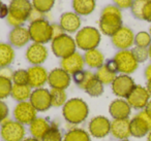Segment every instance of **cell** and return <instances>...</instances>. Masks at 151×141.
Instances as JSON below:
<instances>
[{"label": "cell", "mask_w": 151, "mask_h": 141, "mask_svg": "<svg viewBox=\"0 0 151 141\" xmlns=\"http://www.w3.org/2000/svg\"><path fill=\"white\" fill-rule=\"evenodd\" d=\"M101 33L107 36H112L122 27L121 9L116 5H107L101 11L99 22Z\"/></svg>", "instance_id": "1"}, {"label": "cell", "mask_w": 151, "mask_h": 141, "mask_svg": "<svg viewBox=\"0 0 151 141\" xmlns=\"http://www.w3.org/2000/svg\"><path fill=\"white\" fill-rule=\"evenodd\" d=\"M62 115L68 124H82L89 115L88 104L81 98H71L62 107Z\"/></svg>", "instance_id": "2"}, {"label": "cell", "mask_w": 151, "mask_h": 141, "mask_svg": "<svg viewBox=\"0 0 151 141\" xmlns=\"http://www.w3.org/2000/svg\"><path fill=\"white\" fill-rule=\"evenodd\" d=\"M9 7V14L6 21L7 24L13 28L23 26L24 23L28 21L30 13L33 9L30 0H12Z\"/></svg>", "instance_id": "3"}, {"label": "cell", "mask_w": 151, "mask_h": 141, "mask_svg": "<svg viewBox=\"0 0 151 141\" xmlns=\"http://www.w3.org/2000/svg\"><path fill=\"white\" fill-rule=\"evenodd\" d=\"M101 39V33L99 29L91 26H86L79 30L75 36L77 48L87 52V51L97 48Z\"/></svg>", "instance_id": "4"}, {"label": "cell", "mask_w": 151, "mask_h": 141, "mask_svg": "<svg viewBox=\"0 0 151 141\" xmlns=\"http://www.w3.org/2000/svg\"><path fill=\"white\" fill-rule=\"evenodd\" d=\"M28 30L30 38L35 43L46 44L49 41H52V26L46 19L30 23Z\"/></svg>", "instance_id": "5"}, {"label": "cell", "mask_w": 151, "mask_h": 141, "mask_svg": "<svg viewBox=\"0 0 151 141\" xmlns=\"http://www.w3.org/2000/svg\"><path fill=\"white\" fill-rule=\"evenodd\" d=\"M25 136V126L15 120L7 118L0 126V137L3 141H23Z\"/></svg>", "instance_id": "6"}, {"label": "cell", "mask_w": 151, "mask_h": 141, "mask_svg": "<svg viewBox=\"0 0 151 141\" xmlns=\"http://www.w3.org/2000/svg\"><path fill=\"white\" fill-rule=\"evenodd\" d=\"M76 48H77V44H76L75 38L66 33L54 38L51 41V50L57 58L63 59L73 54L76 52Z\"/></svg>", "instance_id": "7"}, {"label": "cell", "mask_w": 151, "mask_h": 141, "mask_svg": "<svg viewBox=\"0 0 151 141\" xmlns=\"http://www.w3.org/2000/svg\"><path fill=\"white\" fill-rule=\"evenodd\" d=\"M117 67V71L121 74H132L138 69L139 63L132 55V51L123 50L116 53L113 58Z\"/></svg>", "instance_id": "8"}, {"label": "cell", "mask_w": 151, "mask_h": 141, "mask_svg": "<svg viewBox=\"0 0 151 141\" xmlns=\"http://www.w3.org/2000/svg\"><path fill=\"white\" fill-rule=\"evenodd\" d=\"M151 131V116L146 110H141L130 120V135L136 138L148 135Z\"/></svg>", "instance_id": "9"}, {"label": "cell", "mask_w": 151, "mask_h": 141, "mask_svg": "<svg viewBox=\"0 0 151 141\" xmlns=\"http://www.w3.org/2000/svg\"><path fill=\"white\" fill-rule=\"evenodd\" d=\"M14 118L15 120L19 122L22 125L29 126L36 118H37V110L32 106L29 101L19 102L14 108Z\"/></svg>", "instance_id": "10"}, {"label": "cell", "mask_w": 151, "mask_h": 141, "mask_svg": "<svg viewBox=\"0 0 151 141\" xmlns=\"http://www.w3.org/2000/svg\"><path fill=\"white\" fill-rule=\"evenodd\" d=\"M88 133L95 138H105L111 133V122L104 115L94 116L89 122Z\"/></svg>", "instance_id": "11"}, {"label": "cell", "mask_w": 151, "mask_h": 141, "mask_svg": "<svg viewBox=\"0 0 151 141\" xmlns=\"http://www.w3.org/2000/svg\"><path fill=\"white\" fill-rule=\"evenodd\" d=\"M29 102L37 110V112L47 111L52 107L50 91L48 89H45V88L34 89L31 93V96H30Z\"/></svg>", "instance_id": "12"}, {"label": "cell", "mask_w": 151, "mask_h": 141, "mask_svg": "<svg viewBox=\"0 0 151 141\" xmlns=\"http://www.w3.org/2000/svg\"><path fill=\"white\" fill-rule=\"evenodd\" d=\"M111 87L114 95H116L118 98L126 99V97L129 95L132 89L136 87V83L129 75L120 74L117 75L115 80L112 83Z\"/></svg>", "instance_id": "13"}, {"label": "cell", "mask_w": 151, "mask_h": 141, "mask_svg": "<svg viewBox=\"0 0 151 141\" xmlns=\"http://www.w3.org/2000/svg\"><path fill=\"white\" fill-rule=\"evenodd\" d=\"M126 101L132 108L134 109H143L147 106L150 101V94L148 93L146 88L142 85H136L129 95L126 97Z\"/></svg>", "instance_id": "14"}, {"label": "cell", "mask_w": 151, "mask_h": 141, "mask_svg": "<svg viewBox=\"0 0 151 141\" xmlns=\"http://www.w3.org/2000/svg\"><path fill=\"white\" fill-rule=\"evenodd\" d=\"M112 43L119 51L128 50L134 43V34L128 27L122 26L115 34L111 37Z\"/></svg>", "instance_id": "15"}, {"label": "cell", "mask_w": 151, "mask_h": 141, "mask_svg": "<svg viewBox=\"0 0 151 141\" xmlns=\"http://www.w3.org/2000/svg\"><path fill=\"white\" fill-rule=\"evenodd\" d=\"M48 48L45 46V44L40 43H31L26 50V60L32 65H42V63L46 62V60L48 59Z\"/></svg>", "instance_id": "16"}, {"label": "cell", "mask_w": 151, "mask_h": 141, "mask_svg": "<svg viewBox=\"0 0 151 141\" xmlns=\"http://www.w3.org/2000/svg\"><path fill=\"white\" fill-rule=\"evenodd\" d=\"M71 81V75L62 68H54L49 72L48 83L51 89L66 90Z\"/></svg>", "instance_id": "17"}, {"label": "cell", "mask_w": 151, "mask_h": 141, "mask_svg": "<svg viewBox=\"0 0 151 141\" xmlns=\"http://www.w3.org/2000/svg\"><path fill=\"white\" fill-rule=\"evenodd\" d=\"M84 66V57L78 52H75L73 54L61 59L60 61V68H62L70 75H73L75 73L82 71Z\"/></svg>", "instance_id": "18"}, {"label": "cell", "mask_w": 151, "mask_h": 141, "mask_svg": "<svg viewBox=\"0 0 151 141\" xmlns=\"http://www.w3.org/2000/svg\"><path fill=\"white\" fill-rule=\"evenodd\" d=\"M28 72V85L33 89L42 88L48 83L49 72L42 65L31 66L27 69Z\"/></svg>", "instance_id": "19"}, {"label": "cell", "mask_w": 151, "mask_h": 141, "mask_svg": "<svg viewBox=\"0 0 151 141\" xmlns=\"http://www.w3.org/2000/svg\"><path fill=\"white\" fill-rule=\"evenodd\" d=\"M59 25L66 34L77 33L81 29V18L75 11H67L61 15Z\"/></svg>", "instance_id": "20"}, {"label": "cell", "mask_w": 151, "mask_h": 141, "mask_svg": "<svg viewBox=\"0 0 151 141\" xmlns=\"http://www.w3.org/2000/svg\"><path fill=\"white\" fill-rule=\"evenodd\" d=\"M117 67H116L114 60L112 59V60L108 61L107 63H105L101 68L96 69L95 76L104 85H112V83L117 77Z\"/></svg>", "instance_id": "21"}, {"label": "cell", "mask_w": 151, "mask_h": 141, "mask_svg": "<svg viewBox=\"0 0 151 141\" xmlns=\"http://www.w3.org/2000/svg\"><path fill=\"white\" fill-rule=\"evenodd\" d=\"M31 40L28 28L24 26L15 27L11 30L9 34V41L13 48H21L25 46Z\"/></svg>", "instance_id": "22"}, {"label": "cell", "mask_w": 151, "mask_h": 141, "mask_svg": "<svg viewBox=\"0 0 151 141\" xmlns=\"http://www.w3.org/2000/svg\"><path fill=\"white\" fill-rule=\"evenodd\" d=\"M132 112V107L125 99L118 98L111 102L109 106V113L113 120L118 118H128Z\"/></svg>", "instance_id": "23"}, {"label": "cell", "mask_w": 151, "mask_h": 141, "mask_svg": "<svg viewBox=\"0 0 151 141\" xmlns=\"http://www.w3.org/2000/svg\"><path fill=\"white\" fill-rule=\"evenodd\" d=\"M111 134L118 140L127 139L130 135V120L129 118H118L111 122Z\"/></svg>", "instance_id": "24"}, {"label": "cell", "mask_w": 151, "mask_h": 141, "mask_svg": "<svg viewBox=\"0 0 151 141\" xmlns=\"http://www.w3.org/2000/svg\"><path fill=\"white\" fill-rule=\"evenodd\" d=\"M52 122L45 118H36L31 124L29 125V132L32 137L42 140L46 133L50 130Z\"/></svg>", "instance_id": "25"}, {"label": "cell", "mask_w": 151, "mask_h": 141, "mask_svg": "<svg viewBox=\"0 0 151 141\" xmlns=\"http://www.w3.org/2000/svg\"><path fill=\"white\" fill-rule=\"evenodd\" d=\"M84 57L85 64L89 66L90 68L99 69L105 64V56L104 54L97 48H93V50L87 51L85 54L83 55Z\"/></svg>", "instance_id": "26"}, {"label": "cell", "mask_w": 151, "mask_h": 141, "mask_svg": "<svg viewBox=\"0 0 151 141\" xmlns=\"http://www.w3.org/2000/svg\"><path fill=\"white\" fill-rule=\"evenodd\" d=\"M95 0H73V9L77 15L88 16L95 9Z\"/></svg>", "instance_id": "27"}, {"label": "cell", "mask_w": 151, "mask_h": 141, "mask_svg": "<svg viewBox=\"0 0 151 141\" xmlns=\"http://www.w3.org/2000/svg\"><path fill=\"white\" fill-rule=\"evenodd\" d=\"M15 50L9 43L0 42V68L9 67L15 60Z\"/></svg>", "instance_id": "28"}, {"label": "cell", "mask_w": 151, "mask_h": 141, "mask_svg": "<svg viewBox=\"0 0 151 141\" xmlns=\"http://www.w3.org/2000/svg\"><path fill=\"white\" fill-rule=\"evenodd\" d=\"M32 93V88L29 85H13L11 96L14 100L19 102L29 101Z\"/></svg>", "instance_id": "29"}, {"label": "cell", "mask_w": 151, "mask_h": 141, "mask_svg": "<svg viewBox=\"0 0 151 141\" xmlns=\"http://www.w3.org/2000/svg\"><path fill=\"white\" fill-rule=\"evenodd\" d=\"M71 76H73V79L76 83V85H78L81 90H83V91H85L86 88L96 78L95 73H93L92 71L89 70H82L80 72L75 73Z\"/></svg>", "instance_id": "30"}, {"label": "cell", "mask_w": 151, "mask_h": 141, "mask_svg": "<svg viewBox=\"0 0 151 141\" xmlns=\"http://www.w3.org/2000/svg\"><path fill=\"white\" fill-rule=\"evenodd\" d=\"M63 141H91L90 134L84 129L73 128L63 137Z\"/></svg>", "instance_id": "31"}, {"label": "cell", "mask_w": 151, "mask_h": 141, "mask_svg": "<svg viewBox=\"0 0 151 141\" xmlns=\"http://www.w3.org/2000/svg\"><path fill=\"white\" fill-rule=\"evenodd\" d=\"M51 102L52 107H63L67 102V94L65 90L60 89H51Z\"/></svg>", "instance_id": "32"}, {"label": "cell", "mask_w": 151, "mask_h": 141, "mask_svg": "<svg viewBox=\"0 0 151 141\" xmlns=\"http://www.w3.org/2000/svg\"><path fill=\"white\" fill-rule=\"evenodd\" d=\"M40 141H63V136L61 131L59 130L58 126L54 122H52L50 130L46 133Z\"/></svg>", "instance_id": "33"}, {"label": "cell", "mask_w": 151, "mask_h": 141, "mask_svg": "<svg viewBox=\"0 0 151 141\" xmlns=\"http://www.w3.org/2000/svg\"><path fill=\"white\" fill-rule=\"evenodd\" d=\"M55 0H32V6L42 14H47L53 9Z\"/></svg>", "instance_id": "34"}, {"label": "cell", "mask_w": 151, "mask_h": 141, "mask_svg": "<svg viewBox=\"0 0 151 141\" xmlns=\"http://www.w3.org/2000/svg\"><path fill=\"white\" fill-rule=\"evenodd\" d=\"M13 85L12 79L0 76V100H4L11 96Z\"/></svg>", "instance_id": "35"}, {"label": "cell", "mask_w": 151, "mask_h": 141, "mask_svg": "<svg viewBox=\"0 0 151 141\" xmlns=\"http://www.w3.org/2000/svg\"><path fill=\"white\" fill-rule=\"evenodd\" d=\"M104 85L97 78H95L88 87L86 88L85 92L88 94L90 97H99L104 94Z\"/></svg>", "instance_id": "36"}, {"label": "cell", "mask_w": 151, "mask_h": 141, "mask_svg": "<svg viewBox=\"0 0 151 141\" xmlns=\"http://www.w3.org/2000/svg\"><path fill=\"white\" fill-rule=\"evenodd\" d=\"M134 44L141 48H149L151 44V35L145 31L139 32L134 35Z\"/></svg>", "instance_id": "37"}, {"label": "cell", "mask_w": 151, "mask_h": 141, "mask_svg": "<svg viewBox=\"0 0 151 141\" xmlns=\"http://www.w3.org/2000/svg\"><path fill=\"white\" fill-rule=\"evenodd\" d=\"M12 81L15 85H28V72L24 69H18L14 71Z\"/></svg>", "instance_id": "38"}, {"label": "cell", "mask_w": 151, "mask_h": 141, "mask_svg": "<svg viewBox=\"0 0 151 141\" xmlns=\"http://www.w3.org/2000/svg\"><path fill=\"white\" fill-rule=\"evenodd\" d=\"M147 0H134L132 7V14L136 19L143 20V9L146 4Z\"/></svg>", "instance_id": "39"}, {"label": "cell", "mask_w": 151, "mask_h": 141, "mask_svg": "<svg viewBox=\"0 0 151 141\" xmlns=\"http://www.w3.org/2000/svg\"><path fill=\"white\" fill-rule=\"evenodd\" d=\"M132 53L138 63H143L149 58L148 48H141V46H134L132 50Z\"/></svg>", "instance_id": "40"}, {"label": "cell", "mask_w": 151, "mask_h": 141, "mask_svg": "<svg viewBox=\"0 0 151 141\" xmlns=\"http://www.w3.org/2000/svg\"><path fill=\"white\" fill-rule=\"evenodd\" d=\"M9 108L3 100H0V125L9 118Z\"/></svg>", "instance_id": "41"}, {"label": "cell", "mask_w": 151, "mask_h": 141, "mask_svg": "<svg viewBox=\"0 0 151 141\" xmlns=\"http://www.w3.org/2000/svg\"><path fill=\"white\" fill-rule=\"evenodd\" d=\"M143 20L151 23V0H147L143 9Z\"/></svg>", "instance_id": "42"}, {"label": "cell", "mask_w": 151, "mask_h": 141, "mask_svg": "<svg viewBox=\"0 0 151 141\" xmlns=\"http://www.w3.org/2000/svg\"><path fill=\"white\" fill-rule=\"evenodd\" d=\"M113 1L116 6L119 7L120 9H130L134 3V0H113Z\"/></svg>", "instance_id": "43"}, {"label": "cell", "mask_w": 151, "mask_h": 141, "mask_svg": "<svg viewBox=\"0 0 151 141\" xmlns=\"http://www.w3.org/2000/svg\"><path fill=\"white\" fill-rule=\"evenodd\" d=\"M51 26H52V37H53V39L65 33L59 24H51Z\"/></svg>", "instance_id": "44"}, {"label": "cell", "mask_w": 151, "mask_h": 141, "mask_svg": "<svg viewBox=\"0 0 151 141\" xmlns=\"http://www.w3.org/2000/svg\"><path fill=\"white\" fill-rule=\"evenodd\" d=\"M42 19H44V14H42L40 11H38L33 9L31 13H30V16H29V18H28V21H29L30 23H32V22L38 21V20H42Z\"/></svg>", "instance_id": "45"}, {"label": "cell", "mask_w": 151, "mask_h": 141, "mask_svg": "<svg viewBox=\"0 0 151 141\" xmlns=\"http://www.w3.org/2000/svg\"><path fill=\"white\" fill-rule=\"evenodd\" d=\"M13 75H14V71L12 70L9 67H3V68H0V76L12 79L13 78Z\"/></svg>", "instance_id": "46"}, {"label": "cell", "mask_w": 151, "mask_h": 141, "mask_svg": "<svg viewBox=\"0 0 151 141\" xmlns=\"http://www.w3.org/2000/svg\"><path fill=\"white\" fill-rule=\"evenodd\" d=\"M9 14V5H6V4H1V5H0V18H1V19L7 18Z\"/></svg>", "instance_id": "47"}, {"label": "cell", "mask_w": 151, "mask_h": 141, "mask_svg": "<svg viewBox=\"0 0 151 141\" xmlns=\"http://www.w3.org/2000/svg\"><path fill=\"white\" fill-rule=\"evenodd\" d=\"M145 77H146L147 81L151 80V63L145 69Z\"/></svg>", "instance_id": "48"}, {"label": "cell", "mask_w": 151, "mask_h": 141, "mask_svg": "<svg viewBox=\"0 0 151 141\" xmlns=\"http://www.w3.org/2000/svg\"><path fill=\"white\" fill-rule=\"evenodd\" d=\"M145 110H146V112L149 114V115L151 116V100L148 102V104H147V106L145 107Z\"/></svg>", "instance_id": "49"}, {"label": "cell", "mask_w": 151, "mask_h": 141, "mask_svg": "<svg viewBox=\"0 0 151 141\" xmlns=\"http://www.w3.org/2000/svg\"><path fill=\"white\" fill-rule=\"evenodd\" d=\"M23 141H40V139H36V138H34V137H27V138H25Z\"/></svg>", "instance_id": "50"}, {"label": "cell", "mask_w": 151, "mask_h": 141, "mask_svg": "<svg viewBox=\"0 0 151 141\" xmlns=\"http://www.w3.org/2000/svg\"><path fill=\"white\" fill-rule=\"evenodd\" d=\"M146 89H147V91H148V93L150 94V96H151V80L147 83V87H146Z\"/></svg>", "instance_id": "51"}, {"label": "cell", "mask_w": 151, "mask_h": 141, "mask_svg": "<svg viewBox=\"0 0 151 141\" xmlns=\"http://www.w3.org/2000/svg\"><path fill=\"white\" fill-rule=\"evenodd\" d=\"M147 141H151V131L147 135Z\"/></svg>", "instance_id": "52"}, {"label": "cell", "mask_w": 151, "mask_h": 141, "mask_svg": "<svg viewBox=\"0 0 151 141\" xmlns=\"http://www.w3.org/2000/svg\"><path fill=\"white\" fill-rule=\"evenodd\" d=\"M148 52H149V58L151 59V44L149 46V48H148Z\"/></svg>", "instance_id": "53"}, {"label": "cell", "mask_w": 151, "mask_h": 141, "mask_svg": "<svg viewBox=\"0 0 151 141\" xmlns=\"http://www.w3.org/2000/svg\"><path fill=\"white\" fill-rule=\"evenodd\" d=\"M119 141H130V140L127 138V139H121V140H119Z\"/></svg>", "instance_id": "54"}, {"label": "cell", "mask_w": 151, "mask_h": 141, "mask_svg": "<svg viewBox=\"0 0 151 141\" xmlns=\"http://www.w3.org/2000/svg\"><path fill=\"white\" fill-rule=\"evenodd\" d=\"M149 34L151 35V27H150V29H149Z\"/></svg>", "instance_id": "55"}, {"label": "cell", "mask_w": 151, "mask_h": 141, "mask_svg": "<svg viewBox=\"0 0 151 141\" xmlns=\"http://www.w3.org/2000/svg\"><path fill=\"white\" fill-rule=\"evenodd\" d=\"M1 4H2V3H1V0H0V5H1Z\"/></svg>", "instance_id": "56"}, {"label": "cell", "mask_w": 151, "mask_h": 141, "mask_svg": "<svg viewBox=\"0 0 151 141\" xmlns=\"http://www.w3.org/2000/svg\"><path fill=\"white\" fill-rule=\"evenodd\" d=\"M11 1H12V0H11Z\"/></svg>", "instance_id": "57"}]
</instances>
